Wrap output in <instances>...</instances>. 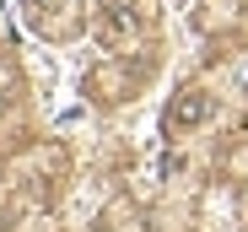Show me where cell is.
<instances>
[{
    "label": "cell",
    "mask_w": 248,
    "mask_h": 232,
    "mask_svg": "<svg viewBox=\"0 0 248 232\" xmlns=\"http://www.w3.org/2000/svg\"><path fill=\"white\" fill-rule=\"evenodd\" d=\"M205 113H211V97L205 92H178V103L168 108V130H194Z\"/></svg>",
    "instance_id": "6da1fadb"
}]
</instances>
